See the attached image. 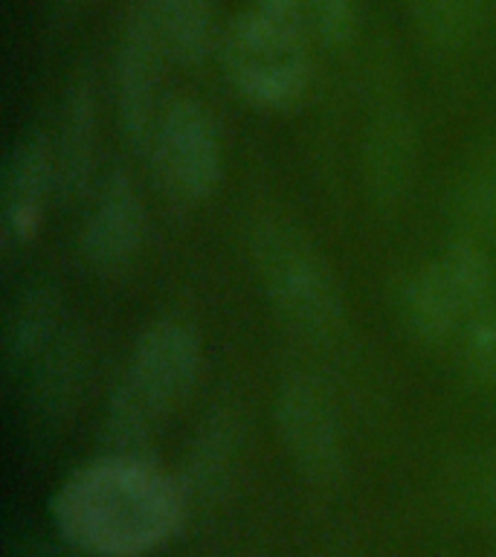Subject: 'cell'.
Returning a JSON list of instances; mask_svg holds the SVG:
<instances>
[{
    "label": "cell",
    "mask_w": 496,
    "mask_h": 557,
    "mask_svg": "<svg viewBox=\"0 0 496 557\" xmlns=\"http://www.w3.org/2000/svg\"><path fill=\"white\" fill-rule=\"evenodd\" d=\"M55 191V148L44 131L21 137L9 154L0 191V250L12 256L33 242L44 224V207Z\"/></svg>",
    "instance_id": "cell-7"
},
{
    "label": "cell",
    "mask_w": 496,
    "mask_h": 557,
    "mask_svg": "<svg viewBox=\"0 0 496 557\" xmlns=\"http://www.w3.org/2000/svg\"><path fill=\"white\" fill-rule=\"evenodd\" d=\"M183 494L142 459H108L78 470L55 496L61 534L99 557L146 555L181 525Z\"/></svg>",
    "instance_id": "cell-1"
},
{
    "label": "cell",
    "mask_w": 496,
    "mask_h": 557,
    "mask_svg": "<svg viewBox=\"0 0 496 557\" xmlns=\"http://www.w3.org/2000/svg\"><path fill=\"white\" fill-rule=\"evenodd\" d=\"M70 3H85V0H70Z\"/></svg>",
    "instance_id": "cell-20"
},
{
    "label": "cell",
    "mask_w": 496,
    "mask_h": 557,
    "mask_svg": "<svg viewBox=\"0 0 496 557\" xmlns=\"http://www.w3.org/2000/svg\"><path fill=\"white\" fill-rule=\"evenodd\" d=\"M64 334L61 299L50 287H38L21 296L3 329V355L9 363H38L52 343Z\"/></svg>",
    "instance_id": "cell-13"
},
{
    "label": "cell",
    "mask_w": 496,
    "mask_h": 557,
    "mask_svg": "<svg viewBox=\"0 0 496 557\" xmlns=\"http://www.w3.org/2000/svg\"><path fill=\"white\" fill-rule=\"evenodd\" d=\"M464 363L482 381H496V311H482L464 325Z\"/></svg>",
    "instance_id": "cell-17"
},
{
    "label": "cell",
    "mask_w": 496,
    "mask_h": 557,
    "mask_svg": "<svg viewBox=\"0 0 496 557\" xmlns=\"http://www.w3.org/2000/svg\"><path fill=\"white\" fill-rule=\"evenodd\" d=\"M438 261L444 264L447 276L452 278V285H456L461 299L473 311V320H476L479 313L487 311V296H491V287H494V268H491V259L485 256V250L473 242H459L452 244Z\"/></svg>",
    "instance_id": "cell-16"
},
{
    "label": "cell",
    "mask_w": 496,
    "mask_h": 557,
    "mask_svg": "<svg viewBox=\"0 0 496 557\" xmlns=\"http://www.w3.org/2000/svg\"><path fill=\"white\" fill-rule=\"evenodd\" d=\"M165 61L169 55L154 33L134 12L116 52V99H120L122 131L137 151H148V143L154 137L157 122L163 113L160 87H163Z\"/></svg>",
    "instance_id": "cell-8"
},
{
    "label": "cell",
    "mask_w": 496,
    "mask_h": 557,
    "mask_svg": "<svg viewBox=\"0 0 496 557\" xmlns=\"http://www.w3.org/2000/svg\"><path fill=\"white\" fill-rule=\"evenodd\" d=\"M221 52L235 90L256 108L285 111L308 90L311 55L299 24L252 9L226 26Z\"/></svg>",
    "instance_id": "cell-3"
},
{
    "label": "cell",
    "mask_w": 496,
    "mask_h": 557,
    "mask_svg": "<svg viewBox=\"0 0 496 557\" xmlns=\"http://www.w3.org/2000/svg\"><path fill=\"white\" fill-rule=\"evenodd\" d=\"M421 33L438 47H461L479 24V0H409Z\"/></svg>",
    "instance_id": "cell-15"
},
{
    "label": "cell",
    "mask_w": 496,
    "mask_h": 557,
    "mask_svg": "<svg viewBox=\"0 0 496 557\" xmlns=\"http://www.w3.org/2000/svg\"><path fill=\"white\" fill-rule=\"evenodd\" d=\"M259 9L290 24H305V0H259Z\"/></svg>",
    "instance_id": "cell-19"
},
{
    "label": "cell",
    "mask_w": 496,
    "mask_h": 557,
    "mask_svg": "<svg viewBox=\"0 0 496 557\" xmlns=\"http://www.w3.org/2000/svg\"><path fill=\"white\" fill-rule=\"evenodd\" d=\"M278 438L296 461V468L313 482L337 476L343 447L339 421L331 392L311 374H290L276 392Z\"/></svg>",
    "instance_id": "cell-6"
},
{
    "label": "cell",
    "mask_w": 496,
    "mask_h": 557,
    "mask_svg": "<svg viewBox=\"0 0 496 557\" xmlns=\"http://www.w3.org/2000/svg\"><path fill=\"white\" fill-rule=\"evenodd\" d=\"M148 233L146 203L131 174L113 172L82 230L85 261L102 276H120L137 261Z\"/></svg>",
    "instance_id": "cell-9"
},
{
    "label": "cell",
    "mask_w": 496,
    "mask_h": 557,
    "mask_svg": "<svg viewBox=\"0 0 496 557\" xmlns=\"http://www.w3.org/2000/svg\"><path fill=\"white\" fill-rule=\"evenodd\" d=\"M198 334L186 322L163 320L139 334L108 407V433L120 447L142 444L198 386Z\"/></svg>",
    "instance_id": "cell-2"
},
{
    "label": "cell",
    "mask_w": 496,
    "mask_h": 557,
    "mask_svg": "<svg viewBox=\"0 0 496 557\" xmlns=\"http://www.w3.org/2000/svg\"><path fill=\"white\" fill-rule=\"evenodd\" d=\"M151 172L165 198L177 207H195L221 181V139L212 113L195 99L165 104L148 143Z\"/></svg>",
    "instance_id": "cell-4"
},
{
    "label": "cell",
    "mask_w": 496,
    "mask_h": 557,
    "mask_svg": "<svg viewBox=\"0 0 496 557\" xmlns=\"http://www.w3.org/2000/svg\"><path fill=\"white\" fill-rule=\"evenodd\" d=\"M33 395L44 416H67L85 392L87 346L78 334L64 329L52 348L38 360Z\"/></svg>",
    "instance_id": "cell-14"
},
{
    "label": "cell",
    "mask_w": 496,
    "mask_h": 557,
    "mask_svg": "<svg viewBox=\"0 0 496 557\" xmlns=\"http://www.w3.org/2000/svg\"><path fill=\"white\" fill-rule=\"evenodd\" d=\"M400 313H404V322L412 331V337L424 339V343H444L461 325L473 320V311L461 299L442 261L426 264L409 278L404 299H400Z\"/></svg>",
    "instance_id": "cell-12"
},
{
    "label": "cell",
    "mask_w": 496,
    "mask_h": 557,
    "mask_svg": "<svg viewBox=\"0 0 496 557\" xmlns=\"http://www.w3.org/2000/svg\"><path fill=\"white\" fill-rule=\"evenodd\" d=\"M355 0H305V26H311L322 41L343 44L355 33Z\"/></svg>",
    "instance_id": "cell-18"
},
{
    "label": "cell",
    "mask_w": 496,
    "mask_h": 557,
    "mask_svg": "<svg viewBox=\"0 0 496 557\" xmlns=\"http://www.w3.org/2000/svg\"><path fill=\"white\" fill-rule=\"evenodd\" d=\"M137 15L154 33L169 61L200 64L221 47L212 0H139Z\"/></svg>",
    "instance_id": "cell-11"
},
{
    "label": "cell",
    "mask_w": 496,
    "mask_h": 557,
    "mask_svg": "<svg viewBox=\"0 0 496 557\" xmlns=\"http://www.w3.org/2000/svg\"><path fill=\"white\" fill-rule=\"evenodd\" d=\"M261 282L282 320L305 337H328L343 320L337 285L328 264L311 244L282 230L270 233L259 247Z\"/></svg>",
    "instance_id": "cell-5"
},
{
    "label": "cell",
    "mask_w": 496,
    "mask_h": 557,
    "mask_svg": "<svg viewBox=\"0 0 496 557\" xmlns=\"http://www.w3.org/2000/svg\"><path fill=\"white\" fill-rule=\"evenodd\" d=\"M55 148V195L76 200L90 189L96 163V90L90 82H76L67 90Z\"/></svg>",
    "instance_id": "cell-10"
}]
</instances>
